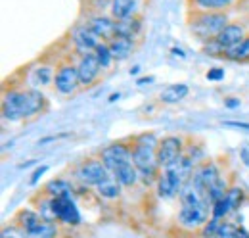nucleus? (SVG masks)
I'll return each instance as SVG.
<instances>
[{"label":"nucleus","instance_id":"f257e3e1","mask_svg":"<svg viewBox=\"0 0 249 238\" xmlns=\"http://www.w3.org/2000/svg\"><path fill=\"white\" fill-rule=\"evenodd\" d=\"M44 96L38 90H6L2 100V116L8 121L29 119L42 112Z\"/></svg>","mask_w":249,"mask_h":238},{"label":"nucleus","instance_id":"f03ea898","mask_svg":"<svg viewBox=\"0 0 249 238\" xmlns=\"http://www.w3.org/2000/svg\"><path fill=\"white\" fill-rule=\"evenodd\" d=\"M18 225L21 227L25 238H54L56 227L40 217V213L31 209H21L18 215Z\"/></svg>","mask_w":249,"mask_h":238},{"label":"nucleus","instance_id":"7ed1b4c3","mask_svg":"<svg viewBox=\"0 0 249 238\" xmlns=\"http://www.w3.org/2000/svg\"><path fill=\"white\" fill-rule=\"evenodd\" d=\"M132 163L138 169V173L144 178H154L157 175L159 163H157V154L154 148L136 144L132 146Z\"/></svg>","mask_w":249,"mask_h":238},{"label":"nucleus","instance_id":"20e7f679","mask_svg":"<svg viewBox=\"0 0 249 238\" xmlns=\"http://www.w3.org/2000/svg\"><path fill=\"white\" fill-rule=\"evenodd\" d=\"M77 178L85 184H90V186H100L109 178V169L104 165L102 159H87L79 165L77 169Z\"/></svg>","mask_w":249,"mask_h":238},{"label":"nucleus","instance_id":"39448f33","mask_svg":"<svg viewBox=\"0 0 249 238\" xmlns=\"http://www.w3.org/2000/svg\"><path fill=\"white\" fill-rule=\"evenodd\" d=\"M50 204H52V211L58 221H62L65 225H73V227L81 223V211L71 194L60 196V198H50Z\"/></svg>","mask_w":249,"mask_h":238},{"label":"nucleus","instance_id":"423d86ee","mask_svg":"<svg viewBox=\"0 0 249 238\" xmlns=\"http://www.w3.org/2000/svg\"><path fill=\"white\" fill-rule=\"evenodd\" d=\"M182 148H184V142L178 137H165L163 140H159V146L156 150L159 167L165 169L171 163H175L182 156Z\"/></svg>","mask_w":249,"mask_h":238},{"label":"nucleus","instance_id":"0eeeda50","mask_svg":"<svg viewBox=\"0 0 249 238\" xmlns=\"http://www.w3.org/2000/svg\"><path fill=\"white\" fill-rule=\"evenodd\" d=\"M228 23H226V16L224 14H203L199 16L194 23H192V29L196 35L207 39V37H215L220 31L224 29Z\"/></svg>","mask_w":249,"mask_h":238},{"label":"nucleus","instance_id":"6e6552de","mask_svg":"<svg viewBox=\"0 0 249 238\" xmlns=\"http://www.w3.org/2000/svg\"><path fill=\"white\" fill-rule=\"evenodd\" d=\"M71 39H73V44H75V48H77V52L81 56L92 54L94 50L98 48V44L102 42L100 37H96L89 25H77V27H73Z\"/></svg>","mask_w":249,"mask_h":238},{"label":"nucleus","instance_id":"1a4fd4ad","mask_svg":"<svg viewBox=\"0 0 249 238\" xmlns=\"http://www.w3.org/2000/svg\"><path fill=\"white\" fill-rule=\"evenodd\" d=\"M100 159L104 161V165H106V167L109 169V173H111L117 165H121L124 161H132V148H128L123 142L111 144V146L102 150Z\"/></svg>","mask_w":249,"mask_h":238},{"label":"nucleus","instance_id":"9d476101","mask_svg":"<svg viewBox=\"0 0 249 238\" xmlns=\"http://www.w3.org/2000/svg\"><path fill=\"white\" fill-rule=\"evenodd\" d=\"M79 73H77V67L75 65H62L58 71H56V77H54V87L56 90L63 94V96H69L73 94L77 87H79Z\"/></svg>","mask_w":249,"mask_h":238},{"label":"nucleus","instance_id":"9b49d317","mask_svg":"<svg viewBox=\"0 0 249 238\" xmlns=\"http://www.w3.org/2000/svg\"><path fill=\"white\" fill-rule=\"evenodd\" d=\"M100 71H102V65H100V61H98L94 52L92 54L83 56L81 61H79V65H77V73H79V83H81V87H90L94 81L98 79Z\"/></svg>","mask_w":249,"mask_h":238},{"label":"nucleus","instance_id":"f8f14e48","mask_svg":"<svg viewBox=\"0 0 249 238\" xmlns=\"http://www.w3.org/2000/svg\"><path fill=\"white\" fill-rule=\"evenodd\" d=\"M178 221L188 227V229H196L203 223H207V204H199V206H182L178 211Z\"/></svg>","mask_w":249,"mask_h":238},{"label":"nucleus","instance_id":"ddd939ff","mask_svg":"<svg viewBox=\"0 0 249 238\" xmlns=\"http://www.w3.org/2000/svg\"><path fill=\"white\" fill-rule=\"evenodd\" d=\"M244 39H246V37H244V29H242L240 25L228 23V25H226V27L217 35L215 42H217L222 50H226V48L236 46V44H238L240 40H244Z\"/></svg>","mask_w":249,"mask_h":238},{"label":"nucleus","instance_id":"4468645a","mask_svg":"<svg viewBox=\"0 0 249 238\" xmlns=\"http://www.w3.org/2000/svg\"><path fill=\"white\" fill-rule=\"evenodd\" d=\"M111 175L113 178L121 184V186H134L136 182H138V169L134 167V163L132 161H124L121 165H117L113 171H111Z\"/></svg>","mask_w":249,"mask_h":238},{"label":"nucleus","instance_id":"2eb2a0df","mask_svg":"<svg viewBox=\"0 0 249 238\" xmlns=\"http://www.w3.org/2000/svg\"><path fill=\"white\" fill-rule=\"evenodd\" d=\"M89 27L92 29V33L100 39H115V21H111L109 18H104V16H98V18H92L89 21Z\"/></svg>","mask_w":249,"mask_h":238},{"label":"nucleus","instance_id":"dca6fc26","mask_svg":"<svg viewBox=\"0 0 249 238\" xmlns=\"http://www.w3.org/2000/svg\"><path fill=\"white\" fill-rule=\"evenodd\" d=\"M111 54L115 60H124L130 56V52L134 50V40L132 39H124V37H115L109 42Z\"/></svg>","mask_w":249,"mask_h":238},{"label":"nucleus","instance_id":"f3484780","mask_svg":"<svg viewBox=\"0 0 249 238\" xmlns=\"http://www.w3.org/2000/svg\"><path fill=\"white\" fill-rule=\"evenodd\" d=\"M188 85L184 83H177V85H171V87H167V89L161 92V102L163 104H178L180 100H184L188 96Z\"/></svg>","mask_w":249,"mask_h":238},{"label":"nucleus","instance_id":"a211bd4d","mask_svg":"<svg viewBox=\"0 0 249 238\" xmlns=\"http://www.w3.org/2000/svg\"><path fill=\"white\" fill-rule=\"evenodd\" d=\"M134 8H136L134 0H113L111 2V14H113V18L117 21L132 18L134 16Z\"/></svg>","mask_w":249,"mask_h":238},{"label":"nucleus","instance_id":"6ab92c4d","mask_svg":"<svg viewBox=\"0 0 249 238\" xmlns=\"http://www.w3.org/2000/svg\"><path fill=\"white\" fill-rule=\"evenodd\" d=\"M44 192L48 194V198H60V196L73 194V188H71V182H67L65 178H54L44 186Z\"/></svg>","mask_w":249,"mask_h":238},{"label":"nucleus","instance_id":"aec40b11","mask_svg":"<svg viewBox=\"0 0 249 238\" xmlns=\"http://www.w3.org/2000/svg\"><path fill=\"white\" fill-rule=\"evenodd\" d=\"M140 31V20L128 18L115 21V37H124V39H134V35Z\"/></svg>","mask_w":249,"mask_h":238},{"label":"nucleus","instance_id":"412c9836","mask_svg":"<svg viewBox=\"0 0 249 238\" xmlns=\"http://www.w3.org/2000/svg\"><path fill=\"white\" fill-rule=\"evenodd\" d=\"M224 56L230 60H248L249 58V37H246L244 40H240L236 46L226 48Z\"/></svg>","mask_w":249,"mask_h":238},{"label":"nucleus","instance_id":"4be33fe9","mask_svg":"<svg viewBox=\"0 0 249 238\" xmlns=\"http://www.w3.org/2000/svg\"><path fill=\"white\" fill-rule=\"evenodd\" d=\"M157 194L161 198H173L175 194H178V188L173 184V180L165 173H161V177L157 178Z\"/></svg>","mask_w":249,"mask_h":238},{"label":"nucleus","instance_id":"5701e85b","mask_svg":"<svg viewBox=\"0 0 249 238\" xmlns=\"http://www.w3.org/2000/svg\"><path fill=\"white\" fill-rule=\"evenodd\" d=\"M96 188H98V194L102 198H106V200H115L121 194V184L117 180H107V182H104V184H100Z\"/></svg>","mask_w":249,"mask_h":238},{"label":"nucleus","instance_id":"b1692460","mask_svg":"<svg viewBox=\"0 0 249 238\" xmlns=\"http://www.w3.org/2000/svg\"><path fill=\"white\" fill-rule=\"evenodd\" d=\"M94 54H96V58L100 61V65H102V69H107L109 65H111V61H113V54H111V48H109V44L107 42H100L98 44V48L94 50Z\"/></svg>","mask_w":249,"mask_h":238},{"label":"nucleus","instance_id":"393cba45","mask_svg":"<svg viewBox=\"0 0 249 238\" xmlns=\"http://www.w3.org/2000/svg\"><path fill=\"white\" fill-rule=\"evenodd\" d=\"M230 211H232V208H230V204H228V200H226V196H224V198H220L218 202H215V204L211 206V217H213V219H218V221H224V217H226Z\"/></svg>","mask_w":249,"mask_h":238},{"label":"nucleus","instance_id":"a878e982","mask_svg":"<svg viewBox=\"0 0 249 238\" xmlns=\"http://www.w3.org/2000/svg\"><path fill=\"white\" fill-rule=\"evenodd\" d=\"M226 200H228V204H230V208L232 209L240 208V204H242V200H244V192H242V188H240V186H232V188H228V192H226Z\"/></svg>","mask_w":249,"mask_h":238},{"label":"nucleus","instance_id":"bb28decb","mask_svg":"<svg viewBox=\"0 0 249 238\" xmlns=\"http://www.w3.org/2000/svg\"><path fill=\"white\" fill-rule=\"evenodd\" d=\"M35 77H36V83H38V85H48L50 81H54L56 75H52V67L42 65V67H38V69L35 71Z\"/></svg>","mask_w":249,"mask_h":238},{"label":"nucleus","instance_id":"cd10ccee","mask_svg":"<svg viewBox=\"0 0 249 238\" xmlns=\"http://www.w3.org/2000/svg\"><path fill=\"white\" fill-rule=\"evenodd\" d=\"M134 142H136V144H142V146H148V148H154V150H157V146H159V140H157V137L154 133H144V135H140Z\"/></svg>","mask_w":249,"mask_h":238},{"label":"nucleus","instance_id":"c85d7f7f","mask_svg":"<svg viewBox=\"0 0 249 238\" xmlns=\"http://www.w3.org/2000/svg\"><path fill=\"white\" fill-rule=\"evenodd\" d=\"M236 231H238V227H236L234 223L222 221L220 227H218V231H217V238H234Z\"/></svg>","mask_w":249,"mask_h":238},{"label":"nucleus","instance_id":"c756f323","mask_svg":"<svg viewBox=\"0 0 249 238\" xmlns=\"http://www.w3.org/2000/svg\"><path fill=\"white\" fill-rule=\"evenodd\" d=\"M220 223L222 221H218V219H209L207 223H205V227H203V238H209V237H217V231H218V227H220Z\"/></svg>","mask_w":249,"mask_h":238},{"label":"nucleus","instance_id":"7c9ffc66","mask_svg":"<svg viewBox=\"0 0 249 238\" xmlns=\"http://www.w3.org/2000/svg\"><path fill=\"white\" fill-rule=\"evenodd\" d=\"M205 79H207V81H222V79H224V69H220V67L209 69V71L205 73Z\"/></svg>","mask_w":249,"mask_h":238},{"label":"nucleus","instance_id":"2f4dec72","mask_svg":"<svg viewBox=\"0 0 249 238\" xmlns=\"http://www.w3.org/2000/svg\"><path fill=\"white\" fill-rule=\"evenodd\" d=\"M46 171H48V165H40V167H36V169L33 171L31 180H29V182H31V184H36L40 178L44 177V173H46Z\"/></svg>","mask_w":249,"mask_h":238},{"label":"nucleus","instance_id":"473e14b6","mask_svg":"<svg viewBox=\"0 0 249 238\" xmlns=\"http://www.w3.org/2000/svg\"><path fill=\"white\" fill-rule=\"evenodd\" d=\"M240 98H226L224 100V108H228V110H236V108H240Z\"/></svg>","mask_w":249,"mask_h":238},{"label":"nucleus","instance_id":"72a5a7b5","mask_svg":"<svg viewBox=\"0 0 249 238\" xmlns=\"http://www.w3.org/2000/svg\"><path fill=\"white\" fill-rule=\"evenodd\" d=\"M224 125H228V127H236V129H244V131H249V123H246V121H224Z\"/></svg>","mask_w":249,"mask_h":238},{"label":"nucleus","instance_id":"f704fd0d","mask_svg":"<svg viewBox=\"0 0 249 238\" xmlns=\"http://www.w3.org/2000/svg\"><path fill=\"white\" fill-rule=\"evenodd\" d=\"M234 238H249V231L246 229V227H238V231H236Z\"/></svg>","mask_w":249,"mask_h":238},{"label":"nucleus","instance_id":"c9c22d12","mask_svg":"<svg viewBox=\"0 0 249 238\" xmlns=\"http://www.w3.org/2000/svg\"><path fill=\"white\" fill-rule=\"evenodd\" d=\"M146 83H154V77H142L136 81V85H146Z\"/></svg>","mask_w":249,"mask_h":238},{"label":"nucleus","instance_id":"e433bc0d","mask_svg":"<svg viewBox=\"0 0 249 238\" xmlns=\"http://www.w3.org/2000/svg\"><path fill=\"white\" fill-rule=\"evenodd\" d=\"M171 52H173V54H177L178 58H186V54H184V50H180V48H177V46H175V48H173Z\"/></svg>","mask_w":249,"mask_h":238},{"label":"nucleus","instance_id":"4c0bfd02","mask_svg":"<svg viewBox=\"0 0 249 238\" xmlns=\"http://www.w3.org/2000/svg\"><path fill=\"white\" fill-rule=\"evenodd\" d=\"M119 98H121V94H119V92H113V94H111L107 100H109V102H115V100H119Z\"/></svg>","mask_w":249,"mask_h":238},{"label":"nucleus","instance_id":"58836bf2","mask_svg":"<svg viewBox=\"0 0 249 238\" xmlns=\"http://www.w3.org/2000/svg\"><path fill=\"white\" fill-rule=\"evenodd\" d=\"M138 73H140V67H138V65H134V67L130 69V75H138Z\"/></svg>","mask_w":249,"mask_h":238},{"label":"nucleus","instance_id":"ea45409f","mask_svg":"<svg viewBox=\"0 0 249 238\" xmlns=\"http://www.w3.org/2000/svg\"><path fill=\"white\" fill-rule=\"evenodd\" d=\"M242 156H244V159H246V163L249 165V154H248V150H242Z\"/></svg>","mask_w":249,"mask_h":238},{"label":"nucleus","instance_id":"a19ab883","mask_svg":"<svg viewBox=\"0 0 249 238\" xmlns=\"http://www.w3.org/2000/svg\"><path fill=\"white\" fill-rule=\"evenodd\" d=\"M209 238H217V237H209Z\"/></svg>","mask_w":249,"mask_h":238}]
</instances>
